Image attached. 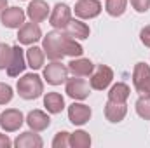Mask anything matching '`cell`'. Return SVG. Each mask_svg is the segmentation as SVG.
Wrapping results in <instances>:
<instances>
[{
    "mask_svg": "<svg viewBox=\"0 0 150 148\" xmlns=\"http://www.w3.org/2000/svg\"><path fill=\"white\" fill-rule=\"evenodd\" d=\"M16 91H18L19 98L32 101V99H37L44 94V82L37 73H26L18 80Z\"/></svg>",
    "mask_w": 150,
    "mask_h": 148,
    "instance_id": "1",
    "label": "cell"
},
{
    "mask_svg": "<svg viewBox=\"0 0 150 148\" xmlns=\"http://www.w3.org/2000/svg\"><path fill=\"white\" fill-rule=\"evenodd\" d=\"M63 40H65L63 30H52L45 37H42V49H44L47 59H51V61H61L65 58Z\"/></svg>",
    "mask_w": 150,
    "mask_h": 148,
    "instance_id": "2",
    "label": "cell"
},
{
    "mask_svg": "<svg viewBox=\"0 0 150 148\" xmlns=\"http://www.w3.org/2000/svg\"><path fill=\"white\" fill-rule=\"evenodd\" d=\"M65 92H67L74 101H82V99L89 98V94H91V85H89V82L84 80V77L67 78V82H65Z\"/></svg>",
    "mask_w": 150,
    "mask_h": 148,
    "instance_id": "3",
    "label": "cell"
},
{
    "mask_svg": "<svg viewBox=\"0 0 150 148\" xmlns=\"http://www.w3.org/2000/svg\"><path fill=\"white\" fill-rule=\"evenodd\" d=\"M68 78V66H65L61 61H51L47 66H44V80L51 85H61Z\"/></svg>",
    "mask_w": 150,
    "mask_h": 148,
    "instance_id": "4",
    "label": "cell"
},
{
    "mask_svg": "<svg viewBox=\"0 0 150 148\" xmlns=\"http://www.w3.org/2000/svg\"><path fill=\"white\" fill-rule=\"evenodd\" d=\"M113 80V70L107 65H98L89 77V85L94 91H105Z\"/></svg>",
    "mask_w": 150,
    "mask_h": 148,
    "instance_id": "5",
    "label": "cell"
},
{
    "mask_svg": "<svg viewBox=\"0 0 150 148\" xmlns=\"http://www.w3.org/2000/svg\"><path fill=\"white\" fill-rule=\"evenodd\" d=\"M133 85L136 92L140 94H150V66L147 63L140 61L134 65L133 70Z\"/></svg>",
    "mask_w": 150,
    "mask_h": 148,
    "instance_id": "6",
    "label": "cell"
},
{
    "mask_svg": "<svg viewBox=\"0 0 150 148\" xmlns=\"http://www.w3.org/2000/svg\"><path fill=\"white\" fill-rule=\"evenodd\" d=\"M72 21V7H68L67 4L58 2L54 5V9L49 14V25L56 30H65V26Z\"/></svg>",
    "mask_w": 150,
    "mask_h": 148,
    "instance_id": "7",
    "label": "cell"
},
{
    "mask_svg": "<svg viewBox=\"0 0 150 148\" xmlns=\"http://www.w3.org/2000/svg\"><path fill=\"white\" fill-rule=\"evenodd\" d=\"M25 122V117L21 110H16V108H7L0 113V127L5 131V132H16L21 129Z\"/></svg>",
    "mask_w": 150,
    "mask_h": 148,
    "instance_id": "8",
    "label": "cell"
},
{
    "mask_svg": "<svg viewBox=\"0 0 150 148\" xmlns=\"http://www.w3.org/2000/svg\"><path fill=\"white\" fill-rule=\"evenodd\" d=\"M103 11L100 0H77L74 12L79 19H94Z\"/></svg>",
    "mask_w": 150,
    "mask_h": 148,
    "instance_id": "9",
    "label": "cell"
},
{
    "mask_svg": "<svg viewBox=\"0 0 150 148\" xmlns=\"http://www.w3.org/2000/svg\"><path fill=\"white\" fill-rule=\"evenodd\" d=\"M25 18H26V12L19 7H7L2 14H0V23L5 26V28H11V30H16V28H21L23 23H25Z\"/></svg>",
    "mask_w": 150,
    "mask_h": 148,
    "instance_id": "10",
    "label": "cell"
},
{
    "mask_svg": "<svg viewBox=\"0 0 150 148\" xmlns=\"http://www.w3.org/2000/svg\"><path fill=\"white\" fill-rule=\"evenodd\" d=\"M42 38V30L38 26V23H23L21 28H18V42L23 45H33Z\"/></svg>",
    "mask_w": 150,
    "mask_h": 148,
    "instance_id": "11",
    "label": "cell"
},
{
    "mask_svg": "<svg viewBox=\"0 0 150 148\" xmlns=\"http://www.w3.org/2000/svg\"><path fill=\"white\" fill-rule=\"evenodd\" d=\"M28 66L26 63V52L21 49V45H12V56L7 66V75L9 77H18L19 73L25 72V68Z\"/></svg>",
    "mask_w": 150,
    "mask_h": 148,
    "instance_id": "12",
    "label": "cell"
},
{
    "mask_svg": "<svg viewBox=\"0 0 150 148\" xmlns=\"http://www.w3.org/2000/svg\"><path fill=\"white\" fill-rule=\"evenodd\" d=\"M91 115L93 111L87 105L84 103H77L74 101L70 106H68V120L74 124V125H84L91 120Z\"/></svg>",
    "mask_w": 150,
    "mask_h": 148,
    "instance_id": "13",
    "label": "cell"
},
{
    "mask_svg": "<svg viewBox=\"0 0 150 148\" xmlns=\"http://www.w3.org/2000/svg\"><path fill=\"white\" fill-rule=\"evenodd\" d=\"M51 14V7L47 5L45 0H32L28 4V9H26V16L30 18V21L33 23H42L49 18Z\"/></svg>",
    "mask_w": 150,
    "mask_h": 148,
    "instance_id": "14",
    "label": "cell"
},
{
    "mask_svg": "<svg viewBox=\"0 0 150 148\" xmlns=\"http://www.w3.org/2000/svg\"><path fill=\"white\" fill-rule=\"evenodd\" d=\"M25 122L28 124V127H30L32 131L40 132V131H45V129L51 125V117L42 110H32L26 115Z\"/></svg>",
    "mask_w": 150,
    "mask_h": 148,
    "instance_id": "15",
    "label": "cell"
},
{
    "mask_svg": "<svg viewBox=\"0 0 150 148\" xmlns=\"http://www.w3.org/2000/svg\"><path fill=\"white\" fill-rule=\"evenodd\" d=\"M68 72L74 77H91L94 72V63L87 58H74L68 63Z\"/></svg>",
    "mask_w": 150,
    "mask_h": 148,
    "instance_id": "16",
    "label": "cell"
},
{
    "mask_svg": "<svg viewBox=\"0 0 150 148\" xmlns=\"http://www.w3.org/2000/svg\"><path fill=\"white\" fill-rule=\"evenodd\" d=\"M65 35H68L70 38H75V40H86L91 35V30L89 26L82 21V19H72L67 26H65Z\"/></svg>",
    "mask_w": 150,
    "mask_h": 148,
    "instance_id": "17",
    "label": "cell"
},
{
    "mask_svg": "<svg viewBox=\"0 0 150 148\" xmlns=\"http://www.w3.org/2000/svg\"><path fill=\"white\" fill-rule=\"evenodd\" d=\"M14 147L18 148H42L44 147V140L37 134V131H25L21 134H18V138L14 140Z\"/></svg>",
    "mask_w": 150,
    "mask_h": 148,
    "instance_id": "18",
    "label": "cell"
},
{
    "mask_svg": "<svg viewBox=\"0 0 150 148\" xmlns=\"http://www.w3.org/2000/svg\"><path fill=\"white\" fill-rule=\"evenodd\" d=\"M126 115H127L126 103H115V101H110V99L107 101V105H105V117H107L108 122L119 124V122H122L126 118Z\"/></svg>",
    "mask_w": 150,
    "mask_h": 148,
    "instance_id": "19",
    "label": "cell"
},
{
    "mask_svg": "<svg viewBox=\"0 0 150 148\" xmlns=\"http://www.w3.org/2000/svg\"><path fill=\"white\" fill-rule=\"evenodd\" d=\"M44 108L47 110V113L58 115L65 110V98L59 92H47L44 96Z\"/></svg>",
    "mask_w": 150,
    "mask_h": 148,
    "instance_id": "20",
    "label": "cell"
},
{
    "mask_svg": "<svg viewBox=\"0 0 150 148\" xmlns=\"http://www.w3.org/2000/svg\"><path fill=\"white\" fill-rule=\"evenodd\" d=\"M44 61H45V52L42 47L37 45H30V49L26 51V63L32 70H40L44 66Z\"/></svg>",
    "mask_w": 150,
    "mask_h": 148,
    "instance_id": "21",
    "label": "cell"
},
{
    "mask_svg": "<svg viewBox=\"0 0 150 148\" xmlns=\"http://www.w3.org/2000/svg\"><path fill=\"white\" fill-rule=\"evenodd\" d=\"M129 94H131V89L127 84L124 82H117L113 84L108 91V99L110 101H115V103H126L129 99Z\"/></svg>",
    "mask_w": 150,
    "mask_h": 148,
    "instance_id": "22",
    "label": "cell"
},
{
    "mask_svg": "<svg viewBox=\"0 0 150 148\" xmlns=\"http://www.w3.org/2000/svg\"><path fill=\"white\" fill-rule=\"evenodd\" d=\"M65 33V32H63ZM63 52L65 56H70V58H80L84 54V47L75 40V38H70L68 35H65V40H63Z\"/></svg>",
    "mask_w": 150,
    "mask_h": 148,
    "instance_id": "23",
    "label": "cell"
},
{
    "mask_svg": "<svg viewBox=\"0 0 150 148\" xmlns=\"http://www.w3.org/2000/svg\"><path fill=\"white\" fill-rule=\"evenodd\" d=\"M93 143L89 132L86 131H75V132H70V147L72 148H89Z\"/></svg>",
    "mask_w": 150,
    "mask_h": 148,
    "instance_id": "24",
    "label": "cell"
},
{
    "mask_svg": "<svg viewBox=\"0 0 150 148\" xmlns=\"http://www.w3.org/2000/svg\"><path fill=\"white\" fill-rule=\"evenodd\" d=\"M127 9V0H107L105 2V11L112 18H120Z\"/></svg>",
    "mask_w": 150,
    "mask_h": 148,
    "instance_id": "25",
    "label": "cell"
},
{
    "mask_svg": "<svg viewBox=\"0 0 150 148\" xmlns=\"http://www.w3.org/2000/svg\"><path fill=\"white\" fill-rule=\"evenodd\" d=\"M134 108H136V113L145 118V120H150V94H142L136 103H134Z\"/></svg>",
    "mask_w": 150,
    "mask_h": 148,
    "instance_id": "26",
    "label": "cell"
},
{
    "mask_svg": "<svg viewBox=\"0 0 150 148\" xmlns=\"http://www.w3.org/2000/svg\"><path fill=\"white\" fill-rule=\"evenodd\" d=\"M11 56H12V47L5 42L0 44V70H7L9 66V61H11Z\"/></svg>",
    "mask_w": 150,
    "mask_h": 148,
    "instance_id": "27",
    "label": "cell"
},
{
    "mask_svg": "<svg viewBox=\"0 0 150 148\" xmlns=\"http://www.w3.org/2000/svg\"><path fill=\"white\" fill-rule=\"evenodd\" d=\"M51 145H52V148H70V132H67V131L56 132Z\"/></svg>",
    "mask_w": 150,
    "mask_h": 148,
    "instance_id": "28",
    "label": "cell"
},
{
    "mask_svg": "<svg viewBox=\"0 0 150 148\" xmlns=\"http://www.w3.org/2000/svg\"><path fill=\"white\" fill-rule=\"evenodd\" d=\"M12 96H14L12 87H11L9 84L0 82V105H7V103H11Z\"/></svg>",
    "mask_w": 150,
    "mask_h": 148,
    "instance_id": "29",
    "label": "cell"
},
{
    "mask_svg": "<svg viewBox=\"0 0 150 148\" xmlns=\"http://www.w3.org/2000/svg\"><path fill=\"white\" fill-rule=\"evenodd\" d=\"M131 5H133V9L136 12L143 14L150 9V0H131Z\"/></svg>",
    "mask_w": 150,
    "mask_h": 148,
    "instance_id": "30",
    "label": "cell"
},
{
    "mask_svg": "<svg viewBox=\"0 0 150 148\" xmlns=\"http://www.w3.org/2000/svg\"><path fill=\"white\" fill-rule=\"evenodd\" d=\"M140 40H142V44H143L145 47H150V25H147V26L142 28V32H140Z\"/></svg>",
    "mask_w": 150,
    "mask_h": 148,
    "instance_id": "31",
    "label": "cell"
},
{
    "mask_svg": "<svg viewBox=\"0 0 150 148\" xmlns=\"http://www.w3.org/2000/svg\"><path fill=\"white\" fill-rule=\"evenodd\" d=\"M14 143L11 141V138L7 136V134H2L0 132V148H9V147H12Z\"/></svg>",
    "mask_w": 150,
    "mask_h": 148,
    "instance_id": "32",
    "label": "cell"
},
{
    "mask_svg": "<svg viewBox=\"0 0 150 148\" xmlns=\"http://www.w3.org/2000/svg\"><path fill=\"white\" fill-rule=\"evenodd\" d=\"M7 9V0H0V14Z\"/></svg>",
    "mask_w": 150,
    "mask_h": 148,
    "instance_id": "33",
    "label": "cell"
}]
</instances>
